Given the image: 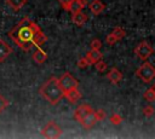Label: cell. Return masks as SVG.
Returning <instances> with one entry per match:
<instances>
[{
	"instance_id": "obj_1",
	"label": "cell",
	"mask_w": 155,
	"mask_h": 139,
	"mask_svg": "<svg viewBox=\"0 0 155 139\" xmlns=\"http://www.w3.org/2000/svg\"><path fill=\"white\" fill-rule=\"evenodd\" d=\"M8 37L24 52H28L33 46H42L47 37L42 29L29 17H23L8 33Z\"/></svg>"
},
{
	"instance_id": "obj_2",
	"label": "cell",
	"mask_w": 155,
	"mask_h": 139,
	"mask_svg": "<svg viewBox=\"0 0 155 139\" xmlns=\"http://www.w3.org/2000/svg\"><path fill=\"white\" fill-rule=\"evenodd\" d=\"M39 93L51 105L58 104L64 98V91L61 87V85L58 82V79L54 77V76L50 77L47 81H45L41 85V87L39 89Z\"/></svg>"
},
{
	"instance_id": "obj_3",
	"label": "cell",
	"mask_w": 155,
	"mask_h": 139,
	"mask_svg": "<svg viewBox=\"0 0 155 139\" xmlns=\"http://www.w3.org/2000/svg\"><path fill=\"white\" fill-rule=\"evenodd\" d=\"M136 75L145 83H149L155 77V68L151 65V63L144 60V63L136 70Z\"/></svg>"
},
{
	"instance_id": "obj_4",
	"label": "cell",
	"mask_w": 155,
	"mask_h": 139,
	"mask_svg": "<svg viewBox=\"0 0 155 139\" xmlns=\"http://www.w3.org/2000/svg\"><path fill=\"white\" fill-rule=\"evenodd\" d=\"M41 135L44 138H47V139H56V138H59L63 133L62 128L54 122V121H48L42 128H41Z\"/></svg>"
},
{
	"instance_id": "obj_5",
	"label": "cell",
	"mask_w": 155,
	"mask_h": 139,
	"mask_svg": "<svg viewBox=\"0 0 155 139\" xmlns=\"http://www.w3.org/2000/svg\"><path fill=\"white\" fill-rule=\"evenodd\" d=\"M134 53L137 54V57L139 59H142L143 62L147 60L149 57H151V54L154 53V48L147 42V41H142L139 42L136 48H134Z\"/></svg>"
},
{
	"instance_id": "obj_6",
	"label": "cell",
	"mask_w": 155,
	"mask_h": 139,
	"mask_svg": "<svg viewBox=\"0 0 155 139\" xmlns=\"http://www.w3.org/2000/svg\"><path fill=\"white\" fill-rule=\"evenodd\" d=\"M58 82L61 85V87L63 88V91H68L73 87H78L79 86V81L70 74V73H64L59 79H58Z\"/></svg>"
},
{
	"instance_id": "obj_7",
	"label": "cell",
	"mask_w": 155,
	"mask_h": 139,
	"mask_svg": "<svg viewBox=\"0 0 155 139\" xmlns=\"http://www.w3.org/2000/svg\"><path fill=\"white\" fill-rule=\"evenodd\" d=\"M93 112V109L91 105L88 104H81L80 106H78V109L74 111V118L79 122L81 118H84L85 116H87L88 114Z\"/></svg>"
},
{
	"instance_id": "obj_8",
	"label": "cell",
	"mask_w": 155,
	"mask_h": 139,
	"mask_svg": "<svg viewBox=\"0 0 155 139\" xmlns=\"http://www.w3.org/2000/svg\"><path fill=\"white\" fill-rule=\"evenodd\" d=\"M86 6L87 0H71L67 7V11H69L70 13H76L79 11H82V8H85Z\"/></svg>"
},
{
	"instance_id": "obj_9",
	"label": "cell",
	"mask_w": 155,
	"mask_h": 139,
	"mask_svg": "<svg viewBox=\"0 0 155 139\" xmlns=\"http://www.w3.org/2000/svg\"><path fill=\"white\" fill-rule=\"evenodd\" d=\"M64 98L69 103L75 104L81 98V92L78 89V87H73V88H70V89H68V91L64 92Z\"/></svg>"
},
{
	"instance_id": "obj_10",
	"label": "cell",
	"mask_w": 155,
	"mask_h": 139,
	"mask_svg": "<svg viewBox=\"0 0 155 139\" xmlns=\"http://www.w3.org/2000/svg\"><path fill=\"white\" fill-rule=\"evenodd\" d=\"M12 52H13L12 47L5 40L0 39V63H2Z\"/></svg>"
},
{
	"instance_id": "obj_11",
	"label": "cell",
	"mask_w": 155,
	"mask_h": 139,
	"mask_svg": "<svg viewBox=\"0 0 155 139\" xmlns=\"http://www.w3.org/2000/svg\"><path fill=\"white\" fill-rule=\"evenodd\" d=\"M85 57L88 62V65H94L99 59L103 58V54L101 53L99 50H91V51L87 52V54Z\"/></svg>"
},
{
	"instance_id": "obj_12",
	"label": "cell",
	"mask_w": 155,
	"mask_h": 139,
	"mask_svg": "<svg viewBox=\"0 0 155 139\" xmlns=\"http://www.w3.org/2000/svg\"><path fill=\"white\" fill-rule=\"evenodd\" d=\"M107 77H108V80H109L113 85H116V83H119V82L122 80V73H121L119 69H116V68H111V69L108 71Z\"/></svg>"
},
{
	"instance_id": "obj_13",
	"label": "cell",
	"mask_w": 155,
	"mask_h": 139,
	"mask_svg": "<svg viewBox=\"0 0 155 139\" xmlns=\"http://www.w3.org/2000/svg\"><path fill=\"white\" fill-rule=\"evenodd\" d=\"M88 8H90V11H91L93 15L98 16V15H101V13L104 11L105 5H104L101 0H92V1L88 4Z\"/></svg>"
},
{
	"instance_id": "obj_14",
	"label": "cell",
	"mask_w": 155,
	"mask_h": 139,
	"mask_svg": "<svg viewBox=\"0 0 155 139\" xmlns=\"http://www.w3.org/2000/svg\"><path fill=\"white\" fill-rule=\"evenodd\" d=\"M71 22L78 27H82L87 22V15L84 13L82 11H79L76 13H71Z\"/></svg>"
},
{
	"instance_id": "obj_15",
	"label": "cell",
	"mask_w": 155,
	"mask_h": 139,
	"mask_svg": "<svg viewBox=\"0 0 155 139\" xmlns=\"http://www.w3.org/2000/svg\"><path fill=\"white\" fill-rule=\"evenodd\" d=\"M46 59H47V53L44 50H41L40 47H36L35 52L33 53V60L36 64H44Z\"/></svg>"
},
{
	"instance_id": "obj_16",
	"label": "cell",
	"mask_w": 155,
	"mask_h": 139,
	"mask_svg": "<svg viewBox=\"0 0 155 139\" xmlns=\"http://www.w3.org/2000/svg\"><path fill=\"white\" fill-rule=\"evenodd\" d=\"M96 122H97V121H96V118H94L93 112L88 114L87 116H85L84 118H81V120L79 121V123H80L84 128H86V129H91V128L94 126V123H96Z\"/></svg>"
},
{
	"instance_id": "obj_17",
	"label": "cell",
	"mask_w": 155,
	"mask_h": 139,
	"mask_svg": "<svg viewBox=\"0 0 155 139\" xmlns=\"http://www.w3.org/2000/svg\"><path fill=\"white\" fill-rule=\"evenodd\" d=\"M6 5H8L13 11H19L25 4L27 0H5Z\"/></svg>"
},
{
	"instance_id": "obj_18",
	"label": "cell",
	"mask_w": 155,
	"mask_h": 139,
	"mask_svg": "<svg viewBox=\"0 0 155 139\" xmlns=\"http://www.w3.org/2000/svg\"><path fill=\"white\" fill-rule=\"evenodd\" d=\"M143 97H144L145 100H148V102H150V103L154 102V100H155V86L149 87V88L144 92Z\"/></svg>"
},
{
	"instance_id": "obj_19",
	"label": "cell",
	"mask_w": 155,
	"mask_h": 139,
	"mask_svg": "<svg viewBox=\"0 0 155 139\" xmlns=\"http://www.w3.org/2000/svg\"><path fill=\"white\" fill-rule=\"evenodd\" d=\"M111 34H113L119 41L126 36V31H125V29H122L121 27H116V28H114L113 31H111Z\"/></svg>"
},
{
	"instance_id": "obj_20",
	"label": "cell",
	"mask_w": 155,
	"mask_h": 139,
	"mask_svg": "<svg viewBox=\"0 0 155 139\" xmlns=\"http://www.w3.org/2000/svg\"><path fill=\"white\" fill-rule=\"evenodd\" d=\"M93 115L96 121H103L107 117V112L104 111V109H98V110H93Z\"/></svg>"
},
{
	"instance_id": "obj_21",
	"label": "cell",
	"mask_w": 155,
	"mask_h": 139,
	"mask_svg": "<svg viewBox=\"0 0 155 139\" xmlns=\"http://www.w3.org/2000/svg\"><path fill=\"white\" fill-rule=\"evenodd\" d=\"M94 66H96V70H97L98 73H104V71H107V69H108V64H107L104 60H102V59H99V60L94 64Z\"/></svg>"
},
{
	"instance_id": "obj_22",
	"label": "cell",
	"mask_w": 155,
	"mask_h": 139,
	"mask_svg": "<svg viewBox=\"0 0 155 139\" xmlns=\"http://www.w3.org/2000/svg\"><path fill=\"white\" fill-rule=\"evenodd\" d=\"M109 121H110L111 124L119 126V124H121V122H122V117H121L119 114H113V115L109 117Z\"/></svg>"
},
{
	"instance_id": "obj_23",
	"label": "cell",
	"mask_w": 155,
	"mask_h": 139,
	"mask_svg": "<svg viewBox=\"0 0 155 139\" xmlns=\"http://www.w3.org/2000/svg\"><path fill=\"white\" fill-rule=\"evenodd\" d=\"M90 46H91V50H101L103 44L99 39H93L91 42H90Z\"/></svg>"
},
{
	"instance_id": "obj_24",
	"label": "cell",
	"mask_w": 155,
	"mask_h": 139,
	"mask_svg": "<svg viewBox=\"0 0 155 139\" xmlns=\"http://www.w3.org/2000/svg\"><path fill=\"white\" fill-rule=\"evenodd\" d=\"M154 112H155V109L151 105H148V106L143 108V115L147 116V117H151L154 115Z\"/></svg>"
},
{
	"instance_id": "obj_25",
	"label": "cell",
	"mask_w": 155,
	"mask_h": 139,
	"mask_svg": "<svg viewBox=\"0 0 155 139\" xmlns=\"http://www.w3.org/2000/svg\"><path fill=\"white\" fill-rule=\"evenodd\" d=\"M117 41H119V40H117V39H116L111 33H110L109 35H107V36H105V42H107L109 46H113V45H114V44H116Z\"/></svg>"
},
{
	"instance_id": "obj_26",
	"label": "cell",
	"mask_w": 155,
	"mask_h": 139,
	"mask_svg": "<svg viewBox=\"0 0 155 139\" xmlns=\"http://www.w3.org/2000/svg\"><path fill=\"white\" fill-rule=\"evenodd\" d=\"M76 65H78V68H80V69H85V68H87V66H88V62H87L86 57H81V58L78 60Z\"/></svg>"
},
{
	"instance_id": "obj_27",
	"label": "cell",
	"mask_w": 155,
	"mask_h": 139,
	"mask_svg": "<svg viewBox=\"0 0 155 139\" xmlns=\"http://www.w3.org/2000/svg\"><path fill=\"white\" fill-rule=\"evenodd\" d=\"M8 104H10V102H8L7 99H5L4 95L0 94V112H2V111L8 106Z\"/></svg>"
},
{
	"instance_id": "obj_28",
	"label": "cell",
	"mask_w": 155,
	"mask_h": 139,
	"mask_svg": "<svg viewBox=\"0 0 155 139\" xmlns=\"http://www.w3.org/2000/svg\"><path fill=\"white\" fill-rule=\"evenodd\" d=\"M57 1L61 4V6H62L64 10H67V7H68V5L70 4L71 0H57Z\"/></svg>"
}]
</instances>
